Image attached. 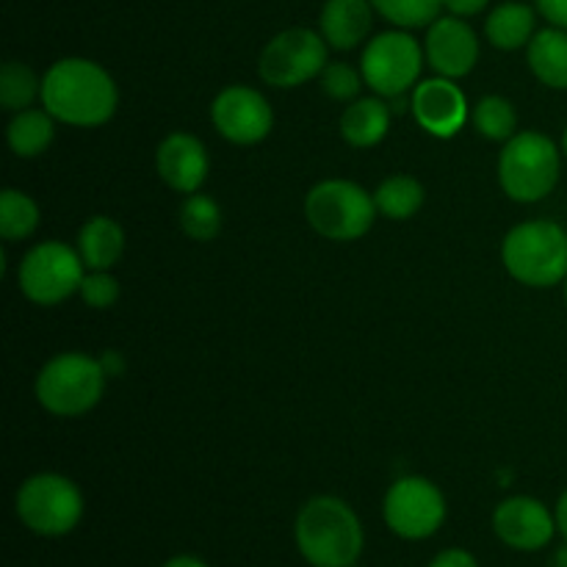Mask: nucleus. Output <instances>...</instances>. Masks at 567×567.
<instances>
[{"instance_id": "nucleus-2", "label": "nucleus", "mask_w": 567, "mask_h": 567, "mask_svg": "<svg viewBox=\"0 0 567 567\" xmlns=\"http://www.w3.org/2000/svg\"><path fill=\"white\" fill-rule=\"evenodd\" d=\"M293 540L310 567H354L365 532L358 513L338 496H313L293 520Z\"/></svg>"}, {"instance_id": "nucleus-34", "label": "nucleus", "mask_w": 567, "mask_h": 567, "mask_svg": "<svg viewBox=\"0 0 567 567\" xmlns=\"http://www.w3.org/2000/svg\"><path fill=\"white\" fill-rule=\"evenodd\" d=\"M161 567H210L205 559L194 557V554H177V557H169Z\"/></svg>"}, {"instance_id": "nucleus-35", "label": "nucleus", "mask_w": 567, "mask_h": 567, "mask_svg": "<svg viewBox=\"0 0 567 567\" xmlns=\"http://www.w3.org/2000/svg\"><path fill=\"white\" fill-rule=\"evenodd\" d=\"M554 515H557V532L559 537L567 543V491L559 496L557 507H554Z\"/></svg>"}, {"instance_id": "nucleus-26", "label": "nucleus", "mask_w": 567, "mask_h": 567, "mask_svg": "<svg viewBox=\"0 0 567 567\" xmlns=\"http://www.w3.org/2000/svg\"><path fill=\"white\" fill-rule=\"evenodd\" d=\"M37 97H42V81L37 72L22 61H6L0 66V105L17 114V111L31 109Z\"/></svg>"}, {"instance_id": "nucleus-25", "label": "nucleus", "mask_w": 567, "mask_h": 567, "mask_svg": "<svg viewBox=\"0 0 567 567\" xmlns=\"http://www.w3.org/2000/svg\"><path fill=\"white\" fill-rule=\"evenodd\" d=\"M471 125L476 133L491 142H509L518 133V114L515 105L502 94H485L480 103L471 109Z\"/></svg>"}, {"instance_id": "nucleus-11", "label": "nucleus", "mask_w": 567, "mask_h": 567, "mask_svg": "<svg viewBox=\"0 0 567 567\" xmlns=\"http://www.w3.org/2000/svg\"><path fill=\"white\" fill-rule=\"evenodd\" d=\"M330 44L310 28H286L266 42L258 59V75L275 89H297L321 75L330 61Z\"/></svg>"}, {"instance_id": "nucleus-33", "label": "nucleus", "mask_w": 567, "mask_h": 567, "mask_svg": "<svg viewBox=\"0 0 567 567\" xmlns=\"http://www.w3.org/2000/svg\"><path fill=\"white\" fill-rule=\"evenodd\" d=\"M491 3V0H443V9L449 11V14L454 17H474L480 14V11H485V6Z\"/></svg>"}, {"instance_id": "nucleus-3", "label": "nucleus", "mask_w": 567, "mask_h": 567, "mask_svg": "<svg viewBox=\"0 0 567 567\" xmlns=\"http://www.w3.org/2000/svg\"><path fill=\"white\" fill-rule=\"evenodd\" d=\"M105 380L109 374L100 358L83 352H61L39 369L33 393H37V402L55 419H81L100 404Z\"/></svg>"}, {"instance_id": "nucleus-13", "label": "nucleus", "mask_w": 567, "mask_h": 567, "mask_svg": "<svg viewBox=\"0 0 567 567\" xmlns=\"http://www.w3.org/2000/svg\"><path fill=\"white\" fill-rule=\"evenodd\" d=\"M493 532L513 551H543L551 546L557 532V515L532 496H509L493 509Z\"/></svg>"}, {"instance_id": "nucleus-39", "label": "nucleus", "mask_w": 567, "mask_h": 567, "mask_svg": "<svg viewBox=\"0 0 567 567\" xmlns=\"http://www.w3.org/2000/svg\"><path fill=\"white\" fill-rule=\"evenodd\" d=\"M565 302H567V280H565Z\"/></svg>"}, {"instance_id": "nucleus-14", "label": "nucleus", "mask_w": 567, "mask_h": 567, "mask_svg": "<svg viewBox=\"0 0 567 567\" xmlns=\"http://www.w3.org/2000/svg\"><path fill=\"white\" fill-rule=\"evenodd\" d=\"M410 111L415 122L435 138L457 136L471 120V105L463 89L452 78H430L419 81V86L410 92Z\"/></svg>"}, {"instance_id": "nucleus-1", "label": "nucleus", "mask_w": 567, "mask_h": 567, "mask_svg": "<svg viewBox=\"0 0 567 567\" xmlns=\"http://www.w3.org/2000/svg\"><path fill=\"white\" fill-rule=\"evenodd\" d=\"M42 105L72 127H100L116 114L120 89L97 61L70 55L59 59L42 78Z\"/></svg>"}, {"instance_id": "nucleus-18", "label": "nucleus", "mask_w": 567, "mask_h": 567, "mask_svg": "<svg viewBox=\"0 0 567 567\" xmlns=\"http://www.w3.org/2000/svg\"><path fill=\"white\" fill-rule=\"evenodd\" d=\"M391 105L382 97H358L343 109L341 136L349 147L369 150L391 131Z\"/></svg>"}, {"instance_id": "nucleus-10", "label": "nucleus", "mask_w": 567, "mask_h": 567, "mask_svg": "<svg viewBox=\"0 0 567 567\" xmlns=\"http://www.w3.org/2000/svg\"><path fill=\"white\" fill-rule=\"evenodd\" d=\"M446 496L426 476H399L382 498V518L396 537L430 540L446 524Z\"/></svg>"}, {"instance_id": "nucleus-8", "label": "nucleus", "mask_w": 567, "mask_h": 567, "mask_svg": "<svg viewBox=\"0 0 567 567\" xmlns=\"http://www.w3.org/2000/svg\"><path fill=\"white\" fill-rule=\"evenodd\" d=\"M424 61L426 55L419 39L404 28H396V31H382L369 39L360 55V72H363L365 86L377 97H408L419 86Z\"/></svg>"}, {"instance_id": "nucleus-6", "label": "nucleus", "mask_w": 567, "mask_h": 567, "mask_svg": "<svg viewBox=\"0 0 567 567\" xmlns=\"http://www.w3.org/2000/svg\"><path fill=\"white\" fill-rule=\"evenodd\" d=\"M83 493L70 476L42 471L17 487L14 513L28 532L39 537H64L83 518Z\"/></svg>"}, {"instance_id": "nucleus-4", "label": "nucleus", "mask_w": 567, "mask_h": 567, "mask_svg": "<svg viewBox=\"0 0 567 567\" xmlns=\"http://www.w3.org/2000/svg\"><path fill=\"white\" fill-rule=\"evenodd\" d=\"M502 264L513 280L551 288L567 280V233L546 219L520 221L504 236Z\"/></svg>"}, {"instance_id": "nucleus-19", "label": "nucleus", "mask_w": 567, "mask_h": 567, "mask_svg": "<svg viewBox=\"0 0 567 567\" xmlns=\"http://www.w3.org/2000/svg\"><path fill=\"white\" fill-rule=\"evenodd\" d=\"M78 252L89 271H111L125 252V230L111 216H92L78 233Z\"/></svg>"}, {"instance_id": "nucleus-37", "label": "nucleus", "mask_w": 567, "mask_h": 567, "mask_svg": "<svg viewBox=\"0 0 567 567\" xmlns=\"http://www.w3.org/2000/svg\"><path fill=\"white\" fill-rule=\"evenodd\" d=\"M554 567H567V543L563 548H559L557 559H554Z\"/></svg>"}, {"instance_id": "nucleus-7", "label": "nucleus", "mask_w": 567, "mask_h": 567, "mask_svg": "<svg viewBox=\"0 0 567 567\" xmlns=\"http://www.w3.org/2000/svg\"><path fill=\"white\" fill-rule=\"evenodd\" d=\"M377 214L374 194L343 177L316 183L305 197V219L330 241H358L374 227Z\"/></svg>"}, {"instance_id": "nucleus-5", "label": "nucleus", "mask_w": 567, "mask_h": 567, "mask_svg": "<svg viewBox=\"0 0 567 567\" xmlns=\"http://www.w3.org/2000/svg\"><path fill=\"white\" fill-rule=\"evenodd\" d=\"M563 153L546 133L520 131L504 142L498 155V183L515 203H540L557 188Z\"/></svg>"}, {"instance_id": "nucleus-36", "label": "nucleus", "mask_w": 567, "mask_h": 567, "mask_svg": "<svg viewBox=\"0 0 567 567\" xmlns=\"http://www.w3.org/2000/svg\"><path fill=\"white\" fill-rule=\"evenodd\" d=\"M100 363H103L105 374H120V371H122V358L116 352L103 354V358H100Z\"/></svg>"}, {"instance_id": "nucleus-31", "label": "nucleus", "mask_w": 567, "mask_h": 567, "mask_svg": "<svg viewBox=\"0 0 567 567\" xmlns=\"http://www.w3.org/2000/svg\"><path fill=\"white\" fill-rule=\"evenodd\" d=\"M426 567H480V563H476L474 554L465 551V548H443Z\"/></svg>"}, {"instance_id": "nucleus-32", "label": "nucleus", "mask_w": 567, "mask_h": 567, "mask_svg": "<svg viewBox=\"0 0 567 567\" xmlns=\"http://www.w3.org/2000/svg\"><path fill=\"white\" fill-rule=\"evenodd\" d=\"M535 6L551 25L567 31V0H535Z\"/></svg>"}, {"instance_id": "nucleus-28", "label": "nucleus", "mask_w": 567, "mask_h": 567, "mask_svg": "<svg viewBox=\"0 0 567 567\" xmlns=\"http://www.w3.org/2000/svg\"><path fill=\"white\" fill-rule=\"evenodd\" d=\"M374 11L396 28H424L441 17L443 0H371Z\"/></svg>"}, {"instance_id": "nucleus-20", "label": "nucleus", "mask_w": 567, "mask_h": 567, "mask_svg": "<svg viewBox=\"0 0 567 567\" xmlns=\"http://www.w3.org/2000/svg\"><path fill=\"white\" fill-rule=\"evenodd\" d=\"M529 70L543 86L567 89V31L565 28H543L532 37L526 48Z\"/></svg>"}, {"instance_id": "nucleus-38", "label": "nucleus", "mask_w": 567, "mask_h": 567, "mask_svg": "<svg viewBox=\"0 0 567 567\" xmlns=\"http://www.w3.org/2000/svg\"><path fill=\"white\" fill-rule=\"evenodd\" d=\"M563 153L567 155V127H565V133H563Z\"/></svg>"}, {"instance_id": "nucleus-30", "label": "nucleus", "mask_w": 567, "mask_h": 567, "mask_svg": "<svg viewBox=\"0 0 567 567\" xmlns=\"http://www.w3.org/2000/svg\"><path fill=\"white\" fill-rule=\"evenodd\" d=\"M81 299L94 310H109L120 302V282L111 271H89L81 282Z\"/></svg>"}, {"instance_id": "nucleus-23", "label": "nucleus", "mask_w": 567, "mask_h": 567, "mask_svg": "<svg viewBox=\"0 0 567 567\" xmlns=\"http://www.w3.org/2000/svg\"><path fill=\"white\" fill-rule=\"evenodd\" d=\"M374 203L385 219L404 221L424 205V186L413 175H391L377 186Z\"/></svg>"}, {"instance_id": "nucleus-24", "label": "nucleus", "mask_w": 567, "mask_h": 567, "mask_svg": "<svg viewBox=\"0 0 567 567\" xmlns=\"http://www.w3.org/2000/svg\"><path fill=\"white\" fill-rule=\"evenodd\" d=\"M39 227V205L37 199L28 197L25 192L6 188L0 194V236L3 241L17 244L25 241Z\"/></svg>"}, {"instance_id": "nucleus-21", "label": "nucleus", "mask_w": 567, "mask_h": 567, "mask_svg": "<svg viewBox=\"0 0 567 567\" xmlns=\"http://www.w3.org/2000/svg\"><path fill=\"white\" fill-rule=\"evenodd\" d=\"M535 22H537V14L532 6L518 3V0H509V3L496 6V9L487 14L485 37L487 42L498 50L529 48L532 37L537 33Z\"/></svg>"}, {"instance_id": "nucleus-22", "label": "nucleus", "mask_w": 567, "mask_h": 567, "mask_svg": "<svg viewBox=\"0 0 567 567\" xmlns=\"http://www.w3.org/2000/svg\"><path fill=\"white\" fill-rule=\"evenodd\" d=\"M55 116L48 109H25L11 116L6 142L17 158H39L53 144Z\"/></svg>"}, {"instance_id": "nucleus-12", "label": "nucleus", "mask_w": 567, "mask_h": 567, "mask_svg": "<svg viewBox=\"0 0 567 567\" xmlns=\"http://www.w3.org/2000/svg\"><path fill=\"white\" fill-rule=\"evenodd\" d=\"M210 122L227 142L247 147V144H258L269 136L275 114H271L269 100L258 89L233 83V86L221 89L210 103Z\"/></svg>"}, {"instance_id": "nucleus-15", "label": "nucleus", "mask_w": 567, "mask_h": 567, "mask_svg": "<svg viewBox=\"0 0 567 567\" xmlns=\"http://www.w3.org/2000/svg\"><path fill=\"white\" fill-rule=\"evenodd\" d=\"M424 55L437 75L457 81L468 75L480 61V39L463 17H437L426 28Z\"/></svg>"}, {"instance_id": "nucleus-16", "label": "nucleus", "mask_w": 567, "mask_h": 567, "mask_svg": "<svg viewBox=\"0 0 567 567\" xmlns=\"http://www.w3.org/2000/svg\"><path fill=\"white\" fill-rule=\"evenodd\" d=\"M155 169L172 192L188 197V194H197L208 177V150L194 133H169L155 150Z\"/></svg>"}, {"instance_id": "nucleus-29", "label": "nucleus", "mask_w": 567, "mask_h": 567, "mask_svg": "<svg viewBox=\"0 0 567 567\" xmlns=\"http://www.w3.org/2000/svg\"><path fill=\"white\" fill-rule=\"evenodd\" d=\"M321 92L330 100H338V103H352L358 100L360 86H363V72L354 70L352 64H343V61H330V64L321 70L319 75Z\"/></svg>"}, {"instance_id": "nucleus-17", "label": "nucleus", "mask_w": 567, "mask_h": 567, "mask_svg": "<svg viewBox=\"0 0 567 567\" xmlns=\"http://www.w3.org/2000/svg\"><path fill=\"white\" fill-rule=\"evenodd\" d=\"M374 6L371 0H327L321 9V37L332 50H354L371 33Z\"/></svg>"}, {"instance_id": "nucleus-27", "label": "nucleus", "mask_w": 567, "mask_h": 567, "mask_svg": "<svg viewBox=\"0 0 567 567\" xmlns=\"http://www.w3.org/2000/svg\"><path fill=\"white\" fill-rule=\"evenodd\" d=\"M181 227L192 241H214L221 230V208L208 194H188L181 205Z\"/></svg>"}, {"instance_id": "nucleus-9", "label": "nucleus", "mask_w": 567, "mask_h": 567, "mask_svg": "<svg viewBox=\"0 0 567 567\" xmlns=\"http://www.w3.org/2000/svg\"><path fill=\"white\" fill-rule=\"evenodd\" d=\"M83 277H86V264L81 252L66 247L64 241H39L37 247L28 249L17 269L20 291L42 308H53L81 291Z\"/></svg>"}]
</instances>
